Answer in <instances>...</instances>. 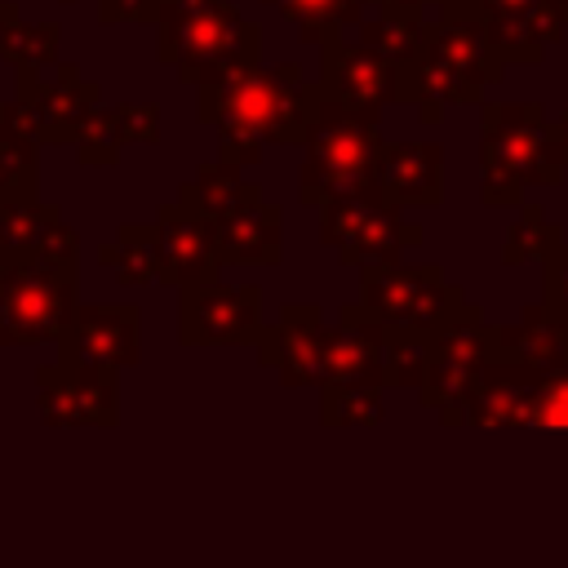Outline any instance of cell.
I'll use <instances>...</instances> for the list:
<instances>
[{
  "mask_svg": "<svg viewBox=\"0 0 568 568\" xmlns=\"http://www.w3.org/2000/svg\"><path fill=\"white\" fill-rule=\"evenodd\" d=\"M0 244L13 257H49V262H80V235L62 222V209L44 204L40 195H9L0 200Z\"/></svg>",
  "mask_w": 568,
  "mask_h": 568,
  "instance_id": "cell-21",
  "label": "cell"
},
{
  "mask_svg": "<svg viewBox=\"0 0 568 568\" xmlns=\"http://www.w3.org/2000/svg\"><path fill=\"white\" fill-rule=\"evenodd\" d=\"M160 0H98V22H155Z\"/></svg>",
  "mask_w": 568,
  "mask_h": 568,
  "instance_id": "cell-36",
  "label": "cell"
},
{
  "mask_svg": "<svg viewBox=\"0 0 568 568\" xmlns=\"http://www.w3.org/2000/svg\"><path fill=\"white\" fill-rule=\"evenodd\" d=\"M115 124L124 146H155L160 142V106L155 102H115Z\"/></svg>",
  "mask_w": 568,
  "mask_h": 568,
  "instance_id": "cell-34",
  "label": "cell"
},
{
  "mask_svg": "<svg viewBox=\"0 0 568 568\" xmlns=\"http://www.w3.org/2000/svg\"><path fill=\"white\" fill-rule=\"evenodd\" d=\"M75 311L80 262L13 257L9 266H0V346H58Z\"/></svg>",
  "mask_w": 568,
  "mask_h": 568,
  "instance_id": "cell-7",
  "label": "cell"
},
{
  "mask_svg": "<svg viewBox=\"0 0 568 568\" xmlns=\"http://www.w3.org/2000/svg\"><path fill=\"white\" fill-rule=\"evenodd\" d=\"M182 204L200 209L213 222L222 266H275L284 253V217L262 195L257 182H244L235 164H200V173L178 191Z\"/></svg>",
  "mask_w": 568,
  "mask_h": 568,
  "instance_id": "cell-6",
  "label": "cell"
},
{
  "mask_svg": "<svg viewBox=\"0 0 568 568\" xmlns=\"http://www.w3.org/2000/svg\"><path fill=\"white\" fill-rule=\"evenodd\" d=\"M58 4H75V0H58Z\"/></svg>",
  "mask_w": 568,
  "mask_h": 568,
  "instance_id": "cell-40",
  "label": "cell"
},
{
  "mask_svg": "<svg viewBox=\"0 0 568 568\" xmlns=\"http://www.w3.org/2000/svg\"><path fill=\"white\" fill-rule=\"evenodd\" d=\"M382 382L368 386H320V422L328 430L377 426L382 422Z\"/></svg>",
  "mask_w": 568,
  "mask_h": 568,
  "instance_id": "cell-30",
  "label": "cell"
},
{
  "mask_svg": "<svg viewBox=\"0 0 568 568\" xmlns=\"http://www.w3.org/2000/svg\"><path fill=\"white\" fill-rule=\"evenodd\" d=\"M537 377H541L537 364L493 351L475 377V390L466 404V426H475V430H532Z\"/></svg>",
  "mask_w": 568,
  "mask_h": 568,
  "instance_id": "cell-17",
  "label": "cell"
},
{
  "mask_svg": "<svg viewBox=\"0 0 568 568\" xmlns=\"http://www.w3.org/2000/svg\"><path fill=\"white\" fill-rule=\"evenodd\" d=\"M550 115L541 102H488L479 124V200L519 209L524 186H559L564 164L550 155Z\"/></svg>",
  "mask_w": 568,
  "mask_h": 568,
  "instance_id": "cell-5",
  "label": "cell"
},
{
  "mask_svg": "<svg viewBox=\"0 0 568 568\" xmlns=\"http://www.w3.org/2000/svg\"><path fill=\"white\" fill-rule=\"evenodd\" d=\"M124 155V138H120V124H115V106H93V115L84 120L80 138H75V160L89 164V169H106Z\"/></svg>",
  "mask_w": 568,
  "mask_h": 568,
  "instance_id": "cell-32",
  "label": "cell"
},
{
  "mask_svg": "<svg viewBox=\"0 0 568 568\" xmlns=\"http://www.w3.org/2000/svg\"><path fill=\"white\" fill-rule=\"evenodd\" d=\"M506 75L493 53L488 27L475 4H448L430 27L422 53L399 71V102H413L422 124H439L444 106L479 102L488 84Z\"/></svg>",
  "mask_w": 568,
  "mask_h": 568,
  "instance_id": "cell-2",
  "label": "cell"
},
{
  "mask_svg": "<svg viewBox=\"0 0 568 568\" xmlns=\"http://www.w3.org/2000/svg\"><path fill=\"white\" fill-rule=\"evenodd\" d=\"M266 333L257 284H186L178 288V342L182 346H257Z\"/></svg>",
  "mask_w": 568,
  "mask_h": 568,
  "instance_id": "cell-12",
  "label": "cell"
},
{
  "mask_svg": "<svg viewBox=\"0 0 568 568\" xmlns=\"http://www.w3.org/2000/svg\"><path fill=\"white\" fill-rule=\"evenodd\" d=\"M120 368L53 359L36 368V408L49 430H111L120 426Z\"/></svg>",
  "mask_w": 568,
  "mask_h": 568,
  "instance_id": "cell-11",
  "label": "cell"
},
{
  "mask_svg": "<svg viewBox=\"0 0 568 568\" xmlns=\"http://www.w3.org/2000/svg\"><path fill=\"white\" fill-rule=\"evenodd\" d=\"M532 430H568V364L541 368L537 404H532Z\"/></svg>",
  "mask_w": 568,
  "mask_h": 568,
  "instance_id": "cell-33",
  "label": "cell"
},
{
  "mask_svg": "<svg viewBox=\"0 0 568 568\" xmlns=\"http://www.w3.org/2000/svg\"><path fill=\"white\" fill-rule=\"evenodd\" d=\"M98 266H111L120 284H160L155 222H124L111 244H98Z\"/></svg>",
  "mask_w": 568,
  "mask_h": 568,
  "instance_id": "cell-25",
  "label": "cell"
},
{
  "mask_svg": "<svg viewBox=\"0 0 568 568\" xmlns=\"http://www.w3.org/2000/svg\"><path fill=\"white\" fill-rule=\"evenodd\" d=\"M426 18H422V9H377L373 18H364L359 27H355V36L364 40V44H373L377 53H386L399 71L422 53V44H426Z\"/></svg>",
  "mask_w": 568,
  "mask_h": 568,
  "instance_id": "cell-27",
  "label": "cell"
},
{
  "mask_svg": "<svg viewBox=\"0 0 568 568\" xmlns=\"http://www.w3.org/2000/svg\"><path fill=\"white\" fill-rule=\"evenodd\" d=\"M18 98L31 106L49 146H71L98 106V84L84 80L75 62H49L18 71Z\"/></svg>",
  "mask_w": 568,
  "mask_h": 568,
  "instance_id": "cell-14",
  "label": "cell"
},
{
  "mask_svg": "<svg viewBox=\"0 0 568 568\" xmlns=\"http://www.w3.org/2000/svg\"><path fill=\"white\" fill-rule=\"evenodd\" d=\"M493 53L510 67V62H541L550 44L564 40L568 18L559 13L555 0H475Z\"/></svg>",
  "mask_w": 568,
  "mask_h": 568,
  "instance_id": "cell-19",
  "label": "cell"
},
{
  "mask_svg": "<svg viewBox=\"0 0 568 568\" xmlns=\"http://www.w3.org/2000/svg\"><path fill=\"white\" fill-rule=\"evenodd\" d=\"M359 302L382 324L435 333L466 297L457 284L444 280V271L435 262H422V266L373 262V266H359Z\"/></svg>",
  "mask_w": 568,
  "mask_h": 568,
  "instance_id": "cell-10",
  "label": "cell"
},
{
  "mask_svg": "<svg viewBox=\"0 0 568 568\" xmlns=\"http://www.w3.org/2000/svg\"><path fill=\"white\" fill-rule=\"evenodd\" d=\"M377 195L395 209H435L444 200V146L386 142L377 164Z\"/></svg>",
  "mask_w": 568,
  "mask_h": 568,
  "instance_id": "cell-22",
  "label": "cell"
},
{
  "mask_svg": "<svg viewBox=\"0 0 568 568\" xmlns=\"http://www.w3.org/2000/svg\"><path fill=\"white\" fill-rule=\"evenodd\" d=\"M333 324L315 302H288L280 306L275 324H266L257 342V364L280 377V386H320L324 359H328Z\"/></svg>",
  "mask_w": 568,
  "mask_h": 568,
  "instance_id": "cell-13",
  "label": "cell"
},
{
  "mask_svg": "<svg viewBox=\"0 0 568 568\" xmlns=\"http://www.w3.org/2000/svg\"><path fill=\"white\" fill-rule=\"evenodd\" d=\"M155 240H160V284L186 288L209 284L222 271L213 222L191 204H160L155 209Z\"/></svg>",
  "mask_w": 568,
  "mask_h": 568,
  "instance_id": "cell-18",
  "label": "cell"
},
{
  "mask_svg": "<svg viewBox=\"0 0 568 568\" xmlns=\"http://www.w3.org/2000/svg\"><path fill=\"white\" fill-rule=\"evenodd\" d=\"M58 22H22L13 0H0V58L22 71V67H49L58 62Z\"/></svg>",
  "mask_w": 568,
  "mask_h": 568,
  "instance_id": "cell-26",
  "label": "cell"
},
{
  "mask_svg": "<svg viewBox=\"0 0 568 568\" xmlns=\"http://www.w3.org/2000/svg\"><path fill=\"white\" fill-rule=\"evenodd\" d=\"M40 124L22 98L0 102V200L40 195Z\"/></svg>",
  "mask_w": 568,
  "mask_h": 568,
  "instance_id": "cell-23",
  "label": "cell"
},
{
  "mask_svg": "<svg viewBox=\"0 0 568 568\" xmlns=\"http://www.w3.org/2000/svg\"><path fill=\"white\" fill-rule=\"evenodd\" d=\"M368 382L386 386V324L364 302H346L328 337L320 386H368Z\"/></svg>",
  "mask_w": 568,
  "mask_h": 568,
  "instance_id": "cell-20",
  "label": "cell"
},
{
  "mask_svg": "<svg viewBox=\"0 0 568 568\" xmlns=\"http://www.w3.org/2000/svg\"><path fill=\"white\" fill-rule=\"evenodd\" d=\"M541 302L568 324V244H555L541 257Z\"/></svg>",
  "mask_w": 568,
  "mask_h": 568,
  "instance_id": "cell-35",
  "label": "cell"
},
{
  "mask_svg": "<svg viewBox=\"0 0 568 568\" xmlns=\"http://www.w3.org/2000/svg\"><path fill=\"white\" fill-rule=\"evenodd\" d=\"M430 333H417V328H399V324H386V390H417L422 377H426V359H430V346H426Z\"/></svg>",
  "mask_w": 568,
  "mask_h": 568,
  "instance_id": "cell-31",
  "label": "cell"
},
{
  "mask_svg": "<svg viewBox=\"0 0 568 568\" xmlns=\"http://www.w3.org/2000/svg\"><path fill=\"white\" fill-rule=\"evenodd\" d=\"M497 351L537 368H559L568 364V324L546 302H532L519 311L515 324H497Z\"/></svg>",
  "mask_w": 568,
  "mask_h": 568,
  "instance_id": "cell-24",
  "label": "cell"
},
{
  "mask_svg": "<svg viewBox=\"0 0 568 568\" xmlns=\"http://www.w3.org/2000/svg\"><path fill=\"white\" fill-rule=\"evenodd\" d=\"M404 209L382 195H333L320 204V240L337 253L342 266L399 262L404 248L422 244V226L399 217Z\"/></svg>",
  "mask_w": 568,
  "mask_h": 568,
  "instance_id": "cell-9",
  "label": "cell"
},
{
  "mask_svg": "<svg viewBox=\"0 0 568 568\" xmlns=\"http://www.w3.org/2000/svg\"><path fill=\"white\" fill-rule=\"evenodd\" d=\"M142 311L129 302H80L71 328L58 337V359L133 368L142 359Z\"/></svg>",
  "mask_w": 568,
  "mask_h": 568,
  "instance_id": "cell-16",
  "label": "cell"
},
{
  "mask_svg": "<svg viewBox=\"0 0 568 568\" xmlns=\"http://www.w3.org/2000/svg\"><path fill=\"white\" fill-rule=\"evenodd\" d=\"M320 49H324L320 93L359 111H382L399 102V67L373 44H364L359 36H333Z\"/></svg>",
  "mask_w": 568,
  "mask_h": 568,
  "instance_id": "cell-15",
  "label": "cell"
},
{
  "mask_svg": "<svg viewBox=\"0 0 568 568\" xmlns=\"http://www.w3.org/2000/svg\"><path fill=\"white\" fill-rule=\"evenodd\" d=\"M555 244H564V226L546 217L541 204H519L515 222L506 231V248H501V266H519V262H541Z\"/></svg>",
  "mask_w": 568,
  "mask_h": 568,
  "instance_id": "cell-29",
  "label": "cell"
},
{
  "mask_svg": "<svg viewBox=\"0 0 568 568\" xmlns=\"http://www.w3.org/2000/svg\"><path fill=\"white\" fill-rule=\"evenodd\" d=\"M555 4H559V13H564V18H568V0H555Z\"/></svg>",
  "mask_w": 568,
  "mask_h": 568,
  "instance_id": "cell-39",
  "label": "cell"
},
{
  "mask_svg": "<svg viewBox=\"0 0 568 568\" xmlns=\"http://www.w3.org/2000/svg\"><path fill=\"white\" fill-rule=\"evenodd\" d=\"M155 53L182 84H209L262 62V27L231 0H160Z\"/></svg>",
  "mask_w": 568,
  "mask_h": 568,
  "instance_id": "cell-3",
  "label": "cell"
},
{
  "mask_svg": "<svg viewBox=\"0 0 568 568\" xmlns=\"http://www.w3.org/2000/svg\"><path fill=\"white\" fill-rule=\"evenodd\" d=\"M9 262H13V253H9L4 244H0V266H9Z\"/></svg>",
  "mask_w": 568,
  "mask_h": 568,
  "instance_id": "cell-38",
  "label": "cell"
},
{
  "mask_svg": "<svg viewBox=\"0 0 568 568\" xmlns=\"http://www.w3.org/2000/svg\"><path fill=\"white\" fill-rule=\"evenodd\" d=\"M315 102L320 80L311 84L297 62H257L200 84L195 120L217 129V160L248 169L266 155V146H302Z\"/></svg>",
  "mask_w": 568,
  "mask_h": 568,
  "instance_id": "cell-1",
  "label": "cell"
},
{
  "mask_svg": "<svg viewBox=\"0 0 568 568\" xmlns=\"http://www.w3.org/2000/svg\"><path fill=\"white\" fill-rule=\"evenodd\" d=\"M382 111L346 106L320 93L311 129H306V160L297 169V200L320 209L333 195H377V164H382Z\"/></svg>",
  "mask_w": 568,
  "mask_h": 568,
  "instance_id": "cell-4",
  "label": "cell"
},
{
  "mask_svg": "<svg viewBox=\"0 0 568 568\" xmlns=\"http://www.w3.org/2000/svg\"><path fill=\"white\" fill-rule=\"evenodd\" d=\"M546 142H550V155H555V164H564V169H568V111L550 120V138H546Z\"/></svg>",
  "mask_w": 568,
  "mask_h": 568,
  "instance_id": "cell-37",
  "label": "cell"
},
{
  "mask_svg": "<svg viewBox=\"0 0 568 568\" xmlns=\"http://www.w3.org/2000/svg\"><path fill=\"white\" fill-rule=\"evenodd\" d=\"M262 4H275L284 13V22L297 27L302 44H324V40L359 27L368 0H262Z\"/></svg>",
  "mask_w": 568,
  "mask_h": 568,
  "instance_id": "cell-28",
  "label": "cell"
},
{
  "mask_svg": "<svg viewBox=\"0 0 568 568\" xmlns=\"http://www.w3.org/2000/svg\"><path fill=\"white\" fill-rule=\"evenodd\" d=\"M430 359H426V377L417 386L422 408H430L439 417V426H466V404L475 390L479 368L488 364V355L497 351V324H488V315L470 302H462L430 337Z\"/></svg>",
  "mask_w": 568,
  "mask_h": 568,
  "instance_id": "cell-8",
  "label": "cell"
}]
</instances>
